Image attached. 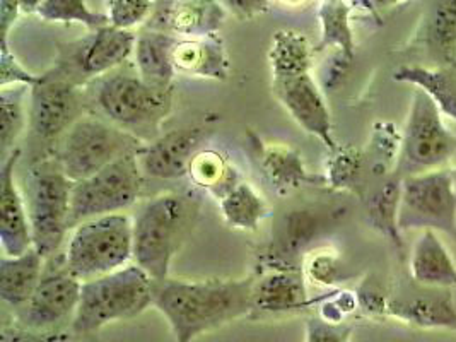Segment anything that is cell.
Returning a JSON list of instances; mask_svg holds the SVG:
<instances>
[{
	"label": "cell",
	"mask_w": 456,
	"mask_h": 342,
	"mask_svg": "<svg viewBox=\"0 0 456 342\" xmlns=\"http://www.w3.org/2000/svg\"><path fill=\"white\" fill-rule=\"evenodd\" d=\"M253 281L255 276L154 281L152 306L167 319L173 342H193L248 319Z\"/></svg>",
	"instance_id": "1"
},
{
	"label": "cell",
	"mask_w": 456,
	"mask_h": 342,
	"mask_svg": "<svg viewBox=\"0 0 456 342\" xmlns=\"http://www.w3.org/2000/svg\"><path fill=\"white\" fill-rule=\"evenodd\" d=\"M202 199L197 192H165L144 200L134 223V262L154 281L171 278V264L197 226Z\"/></svg>",
	"instance_id": "2"
},
{
	"label": "cell",
	"mask_w": 456,
	"mask_h": 342,
	"mask_svg": "<svg viewBox=\"0 0 456 342\" xmlns=\"http://www.w3.org/2000/svg\"><path fill=\"white\" fill-rule=\"evenodd\" d=\"M86 94L94 113L144 144L163 134L175 105V87L151 86L124 65L86 86Z\"/></svg>",
	"instance_id": "3"
},
{
	"label": "cell",
	"mask_w": 456,
	"mask_h": 342,
	"mask_svg": "<svg viewBox=\"0 0 456 342\" xmlns=\"http://www.w3.org/2000/svg\"><path fill=\"white\" fill-rule=\"evenodd\" d=\"M152 293L154 279L135 262L115 273L83 281L72 336L89 342L96 339L106 325L142 315L152 306Z\"/></svg>",
	"instance_id": "4"
},
{
	"label": "cell",
	"mask_w": 456,
	"mask_h": 342,
	"mask_svg": "<svg viewBox=\"0 0 456 342\" xmlns=\"http://www.w3.org/2000/svg\"><path fill=\"white\" fill-rule=\"evenodd\" d=\"M74 182L52 154L35 161L24 178L22 195L29 214L33 247L48 258L67 243Z\"/></svg>",
	"instance_id": "5"
},
{
	"label": "cell",
	"mask_w": 456,
	"mask_h": 342,
	"mask_svg": "<svg viewBox=\"0 0 456 342\" xmlns=\"http://www.w3.org/2000/svg\"><path fill=\"white\" fill-rule=\"evenodd\" d=\"M65 258L81 281L124 269L134 260V223L128 214H108L77 224L65 243Z\"/></svg>",
	"instance_id": "6"
},
{
	"label": "cell",
	"mask_w": 456,
	"mask_h": 342,
	"mask_svg": "<svg viewBox=\"0 0 456 342\" xmlns=\"http://www.w3.org/2000/svg\"><path fill=\"white\" fill-rule=\"evenodd\" d=\"M144 142L98 113H84L57 141L50 154L76 183L103 170L122 156L139 152Z\"/></svg>",
	"instance_id": "7"
},
{
	"label": "cell",
	"mask_w": 456,
	"mask_h": 342,
	"mask_svg": "<svg viewBox=\"0 0 456 342\" xmlns=\"http://www.w3.org/2000/svg\"><path fill=\"white\" fill-rule=\"evenodd\" d=\"M455 154L456 135L444 124V115L424 91L415 89L395 173L403 178L446 168Z\"/></svg>",
	"instance_id": "8"
},
{
	"label": "cell",
	"mask_w": 456,
	"mask_h": 342,
	"mask_svg": "<svg viewBox=\"0 0 456 342\" xmlns=\"http://www.w3.org/2000/svg\"><path fill=\"white\" fill-rule=\"evenodd\" d=\"M137 152H130L72 187L70 228L87 219L124 213L137 206L144 189Z\"/></svg>",
	"instance_id": "9"
},
{
	"label": "cell",
	"mask_w": 456,
	"mask_h": 342,
	"mask_svg": "<svg viewBox=\"0 0 456 342\" xmlns=\"http://www.w3.org/2000/svg\"><path fill=\"white\" fill-rule=\"evenodd\" d=\"M83 281L69 269L65 252L45 258L42 279L28 303L12 314V322L42 332H72Z\"/></svg>",
	"instance_id": "10"
},
{
	"label": "cell",
	"mask_w": 456,
	"mask_h": 342,
	"mask_svg": "<svg viewBox=\"0 0 456 342\" xmlns=\"http://www.w3.org/2000/svg\"><path fill=\"white\" fill-rule=\"evenodd\" d=\"M135 42L137 33L106 24L79 40L61 45L52 69L74 85L86 87L126 64L134 57Z\"/></svg>",
	"instance_id": "11"
},
{
	"label": "cell",
	"mask_w": 456,
	"mask_h": 342,
	"mask_svg": "<svg viewBox=\"0 0 456 342\" xmlns=\"http://www.w3.org/2000/svg\"><path fill=\"white\" fill-rule=\"evenodd\" d=\"M400 232L435 230L456 240V189L450 168L402 178Z\"/></svg>",
	"instance_id": "12"
},
{
	"label": "cell",
	"mask_w": 456,
	"mask_h": 342,
	"mask_svg": "<svg viewBox=\"0 0 456 342\" xmlns=\"http://www.w3.org/2000/svg\"><path fill=\"white\" fill-rule=\"evenodd\" d=\"M87 108L86 87L74 85L53 69L29 89V127L38 144L53 148Z\"/></svg>",
	"instance_id": "13"
},
{
	"label": "cell",
	"mask_w": 456,
	"mask_h": 342,
	"mask_svg": "<svg viewBox=\"0 0 456 342\" xmlns=\"http://www.w3.org/2000/svg\"><path fill=\"white\" fill-rule=\"evenodd\" d=\"M346 209L329 208H296L284 214L272 232V240L258 256V271L301 269L306 254L318 240L344 216Z\"/></svg>",
	"instance_id": "14"
},
{
	"label": "cell",
	"mask_w": 456,
	"mask_h": 342,
	"mask_svg": "<svg viewBox=\"0 0 456 342\" xmlns=\"http://www.w3.org/2000/svg\"><path fill=\"white\" fill-rule=\"evenodd\" d=\"M325 298H312L308 279L301 269H275L256 273L251 289L248 321H277L306 314Z\"/></svg>",
	"instance_id": "15"
},
{
	"label": "cell",
	"mask_w": 456,
	"mask_h": 342,
	"mask_svg": "<svg viewBox=\"0 0 456 342\" xmlns=\"http://www.w3.org/2000/svg\"><path fill=\"white\" fill-rule=\"evenodd\" d=\"M272 93L277 102L306 134L316 137L329 151L337 150L330 108L325 91L313 74L272 79Z\"/></svg>",
	"instance_id": "16"
},
{
	"label": "cell",
	"mask_w": 456,
	"mask_h": 342,
	"mask_svg": "<svg viewBox=\"0 0 456 342\" xmlns=\"http://www.w3.org/2000/svg\"><path fill=\"white\" fill-rule=\"evenodd\" d=\"M208 126H190L163 132L137 152L145 176L158 180H178L187 176L193 156L208 141Z\"/></svg>",
	"instance_id": "17"
},
{
	"label": "cell",
	"mask_w": 456,
	"mask_h": 342,
	"mask_svg": "<svg viewBox=\"0 0 456 342\" xmlns=\"http://www.w3.org/2000/svg\"><path fill=\"white\" fill-rule=\"evenodd\" d=\"M21 156V148H16L2 159L0 167V247L4 256H21L33 248L29 214L16 183V167Z\"/></svg>",
	"instance_id": "18"
},
{
	"label": "cell",
	"mask_w": 456,
	"mask_h": 342,
	"mask_svg": "<svg viewBox=\"0 0 456 342\" xmlns=\"http://www.w3.org/2000/svg\"><path fill=\"white\" fill-rule=\"evenodd\" d=\"M387 319L402 322L420 330H450L456 334L453 289L424 288V291L415 295H392Z\"/></svg>",
	"instance_id": "19"
},
{
	"label": "cell",
	"mask_w": 456,
	"mask_h": 342,
	"mask_svg": "<svg viewBox=\"0 0 456 342\" xmlns=\"http://www.w3.org/2000/svg\"><path fill=\"white\" fill-rule=\"evenodd\" d=\"M248 139L255 148L262 175L275 195L288 197L316 180L325 182V176L320 178L310 175L299 151L279 142H265L253 132H249Z\"/></svg>",
	"instance_id": "20"
},
{
	"label": "cell",
	"mask_w": 456,
	"mask_h": 342,
	"mask_svg": "<svg viewBox=\"0 0 456 342\" xmlns=\"http://www.w3.org/2000/svg\"><path fill=\"white\" fill-rule=\"evenodd\" d=\"M228 18L219 0H169L158 12L152 28L178 38L216 35Z\"/></svg>",
	"instance_id": "21"
},
{
	"label": "cell",
	"mask_w": 456,
	"mask_h": 342,
	"mask_svg": "<svg viewBox=\"0 0 456 342\" xmlns=\"http://www.w3.org/2000/svg\"><path fill=\"white\" fill-rule=\"evenodd\" d=\"M173 64L176 74L208 81L224 83L231 74L228 50L219 33L178 38L173 48Z\"/></svg>",
	"instance_id": "22"
},
{
	"label": "cell",
	"mask_w": 456,
	"mask_h": 342,
	"mask_svg": "<svg viewBox=\"0 0 456 342\" xmlns=\"http://www.w3.org/2000/svg\"><path fill=\"white\" fill-rule=\"evenodd\" d=\"M176 42L178 37L156 28L137 33L132 59L135 70L145 83L161 89L175 87V77L178 74L173 64V48Z\"/></svg>",
	"instance_id": "23"
},
{
	"label": "cell",
	"mask_w": 456,
	"mask_h": 342,
	"mask_svg": "<svg viewBox=\"0 0 456 342\" xmlns=\"http://www.w3.org/2000/svg\"><path fill=\"white\" fill-rule=\"evenodd\" d=\"M411 276L419 286L456 289V264L435 230H424L411 254Z\"/></svg>",
	"instance_id": "24"
},
{
	"label": "cell",
	"mask_w": 456,
	"mask_h": 342,
	"mask_svg": "<svg viewBox=\"0 0 456 342\" xmlns=\"http://www.w3.org/2000/svg\"><path fill=\"white\" fill-rule=\"evenodd\" d=\"M45 256L33 247L21 256H0V298L16 314L33 297L42 279Z\"/></svg>",
	"instance_id": "25"
},
{
	"label": "cell",
	"mask_w": 456,
	"mask_h": 342,
	"mask_svg": "<svg viewBox=\"0 0 456 342\" xmlns=\"http://www.w3.org/2000/svg\"><path fill=\"white\" fill-rule=\"evenodd\" d=\"M314 53V46L305 33L296 29L275 31L267 53L272 79L313 74Z\"/></svg>",
	"instance_id": "26"
},
{
	"label": "cell",
	"mask_w": 456,
	"mask_h": 342,
	"mask_svg": "<svg viewBox=\"0 0 456 342\" xmlns=\"http://www.w3.org/2000/svg\"><path fill=\"white\" fill-rule=\"evenodd\" d=\"M217 206L226 226L241 233L258 232L270 216L269 200L247 180L236 183L221 200H217Z\"/></svg>",
	"instance_id": "27"
},
{
	"label": "cell",
	"mask_w": 456,
	"mask_h": 342,
	"mask_svg": "<svg viewBox=\"0 0 456 342\" xmlns=\"http://www.w3.org/2000/svg\"><path fill=\"white\" fill-rule=\"evenodd\" d=\"M394 79L424 91L444 117L456 122V69L402 65L395 70Z\"/></svg>",
	"instance_id": "28"
},
{
	"label": "cell",
	"mask_w": 456,
	"mask_h": 342,
	"mask_svg": "<svg viewBox=\"0 0 456 342\" xmlns=\"http://www.w3.org/2000/svg\"><path fill=\"white\" fill-rule=\"evenodd\" d=\"M187 176L197 189L204 191L216 200H221L243 180L228 154L212 148H202L193 156Z\"/></svg>",
	"instance_id": "29"
},
{
	"label": "cell",
	"mask_w": 456,
	"mask_h": 342,
	"mask_svg": "<svg viewBox=\"0 0 456 342\" xmlns=\"http://www.w3.org/2000/svg\"><path fill=\"white\" fill-rule=\"evenodd\" d=\"M400 199H402V176L394 173L385 180L368 200H366V216L368 223L383 238H387L398 252H403V238L398 226L400 214Z\"/></svg>",
	"instance_id": "30"
},
{
	"label": "cell",
	"mask_w": 456,
	"mask_h": 342,
	"mask_svg": "<svg viewBox=\"0 0 456 342\" xmlns=\"http://www.w3.org/2000/svg\"><path fill=\"white\" fill-rule=\"evenodd\" d=\"M351 14L353 7L347 0H322L318 7L320 42L314 46V52L342 50L355 57Z\"/></svg>",
	"instance_id": "31"
},
{
	"label": "cell",
	"mask_w": 456,
	"mask_h": 342,
	"mask_svg": "<svg viewBox=\"0 0 456 342\" xmlns=\"http://www.w3.org/2000/svg\"><path fill=\"white\" fill-rule=\"evenodd\" d=\"M29 86L0 89V154L2 159L20 148L18 141L29 127Z\"/></svg>",
	"instance_id": "32"
},
{
	"label": "cell",
	"mask_w": 456,
	"mask_h": 342,
	"mask_svg": "<svg viewBox=\"0 0 456 342\" xmlns=\"http://www.w3.org/2000/svg\"><path fill=\"white\" fill-rule=\"evenodd\" d=\"M366 156L362 151L354 146H338L329 151V159L325 165L327 187L338 192H361V178L364 170Z\"/></svg>",
	"instance_id": "33"
},
{
	"label": "cell",
	"mask_w": 456,
	"mask_h": 342,
	"mask_svg": "<svg viewBox=\"0 0 456 342\" xmlns=\"http://www.w3.org/2000/svg\"><path fill=\"white\" fill-rule=\"evenodd\" d=\"M37 16L46 22L83 24L89 31L110 24L106 14L93 11L86 0H45Z\"/></svg>",
	"instance_id": "34"
},
{
	"label": "cell",
	"mask_w": 456,
	"mask_h": 342,
	"mask_svg": "<svg viewBox=\"0 0 456 342\" xmlns=\"http://www.w3.org/2000/svg\"><path fill=\"white\" fill-rule=\"evenodd\" d=\"M303 273L308 282L323 288H335L349 278L338 252L329 247L310 250L303 260Z\"/></svg>",
	"instance_id": "35"
},
{
	"label": "cell",
	"mask_w": 456,
	"mask_h": 342,
	"mask_svg": "<svg viewBox=\"0 0 456 342\" xmlns=\"http://www.w3.org/2000/svg\"><path fill=\"white\" fill-rule=\"evenodd\" d=\"M402 148V132L392 122H376L371 135V154H373V173L385 175L395 173L396 161Z\"/></svg>",
	"instance_id": "36"
},
{
	"label": "cell",
	"mask_w": 456,
	"mask_h": 342,
	"mask_svg": "<svg viewBox=\"0 0 456 342\" xmlns=\"http://www.w3.org/2000/svg\"><path fill=\"white\" fill-rule=\"evenodd\" d=\"M104 9L111 26L134 31L151 18L154 0H104Z\"/></svg>",
	"instance_id": "37"
},
{
	"label": "cell",
	"mask_w": 456,
	"mask_h": 342,
	"mask_svg": "<svg viewBox=\"0 0 456 342\" xmlns=\"http://www.w3.org/2000/svg\"><path fill=\"white\" fill-rule=\"evenodd\" d=\"M429 42L444 53L456 52V0H443L428 26Z\"/></svg>",
	"instance_id": "38"
},
{
	"label": "cell",
	"mask_w": 456,
	"mask_h": 342,
	"mask_svg": "<svg viewBox=\"0 0 456 342\" xmlns=\"http://www.w3.org/2000/svg\"><path fill=\"white\" fill-rule=\"evenodd\" d=\"M355 297L359 310L364 315H368L370 319H387L388 301L392 293L376 276L370 274L368 278L362 279L355 291Z\"/></svg>",
	"instance_id": "39"
},
{
	"label": "cell",
	"mask_w": 456,
	"mask_h": 342,
	"mask_svg": "<svg viewBox=\"0 0 456 342\" xmlns=\"http://www.w3.org/2000/svg\"><path fill=\"white\" fill-rule=\"evenodd\" d=\"M354 325L312 315L305 323V342H351Z\"/></svg>",
	"instance_id": "40"
},
{
	"label": "cell",
	"mask_w": 456,
	"mask_h": 342,
	"mask_svg": "<svg viewBox=\"0 0 456 342\" xmlns=\"http://www.w3.org/2000/svg\"><path fill=\"white\" fill-rule=\"evenodd\" d=\"M40 79H42V76L29 72L18 61L14 52L11 50L9 42L0 43V87H9V86L33 87L40 83Z\"/></svg>",
	"instance_id": "41"
},
{
	"label": "cell",
	"mask_w": 456,
	"mask_h": 342,
	"mask_svg": "<svg viewBox=\"0 0 456 342\" xmlns=\"http://www.w3.org/2000/svg\"><path fill=\"white\" fill-rule=\"evenodd\" d=\"M353 62L354 57L347 55L346 52L330 50L329 59L320 69V79H316L318 85L322 86L323 91H335L347 77Z\"/></svg>",
	"instance_id": "42"
},
{
	"label": "cell",
	"mask_w": 456,
	"mask_h": 342,
	"mask_svg": "<svg viewBox=\"0 0 456 342\" xmlns=\"http://www.w3.org/2000/svg\"><path fill=\"white\" fill-rule=\"evenodd\" d=\"M72 332H42L18 323H5L0 330V342H69Z\"/></svg>",
	"instance_id": "43"
},
{
	"label": "cell",
	"mask_w": 456,
	"mask_h": 342,
	"mask_svg": "<svg viewBox=\"0 0 456 342\" xmlns=\"http://www.w3.org/2000/svg\"><path fill=\"white\" fill-rule=\"evenodd\" d=\"M226 12L240 21H253L270 11L272 0H219Z\"/></svg>",
	"instance_id": "44"
},
{
	"label": "cell",
	"mask_w": 456,
	"mask_h": 342,
	"mask_svg": "<svg viewBox=\"0 0 456 342\" xmlns=\"http://www.w3.org/2000/svg\"><path fill=\"white\" fill-rule=\"evenodd\" d=\"M347 2L353 7V11L362 12L376 21H381L385 12L398 7L405 0H347Z\"/></svg>",
	"instance_id": "45"
},
{
	"label": "cell",
	"mask_w": 456,
	"mask_h": 342,
	"mask_svg": "<svg viewBox=\"0 0 456 342\" xmlns=\"http://www.w3.org/2000/svg\"><path fill=\"white\" fill-rule=\"evenodd\" d=\"M20 14V0H0V43L9 42L11 31Z\"/></svg>",
	"instance_id": "46"
},
{
	"label": "cell",
	"mask_w": 456,
	"mask_h": 342,
	"mask_svg": "<svg viewBox=\"0 0 456 342\" xmlns=\"http://www.w3.org/2000/svg\"><path fill=\"white\" fill-rule=\"evenodd\" d=\"M43 2H45V0H20L21 14H26V16L37 14V12H38V9L42 7Z\"/></svg>",
	"instance_id": "47"
},
{
	"label": "cell",
	"mask_w": 456,
	"mask_h": 342,
	"mask_svg": "<svg viewBox=\"0 0 456 342\" xmlns=\"http://www.w3.org/2000/svg\"><path fill=\"white\" fill-rule=\"evenodd\" d=\"M277 2L282 4L284 7H289V9H299V7L308 5L312 0H277Z\"/></svg>",
	"instance_id": "48"
},
{
	"label": "cell",
	"mask_w": 456,
	"mask_h": 342,
	"mask_svg": "<svg viewBox=\"0 0 456 342\" xmlns=\"http://www.w3.org/2000/svg\"><path fill=\"white\" fill-rule=\"evenodd\" d=\"M453 171V178H455V189H456V170H452Z\"/></svg>",
	"instance_id": "49"
},
{
	"label": "cell",
	"mask_w": 456,
	"mask_h": 342,
	"mask_svg": "<svg viewBox=\"0 0 456 342\" xmlns=\"http://www.w3.org/2000/svg\"><path fill=\"white\" fill-rule=\"evenodd\" d=\"M89 342H100V341H98V338H96V339H91V341H89Z\"/></svg>",
	"instance_id": "50"
},
{
	"label": "cell",
	"mask_w": 456,
	"mask_h": 342,
	"mask_svg": "<svg viewBox=\"0 0 456 342\" xmlns=\"http://www.w3.org/2000/svg\"><path fill=\"white\" fill-rule=\"evenodd\" d=\"M455 53H456V52H455ZM455 62H456V59H455ZM455 69H456V64H455Z\"/></svg>",
	"instance_id": "51"
}]
</instances>
